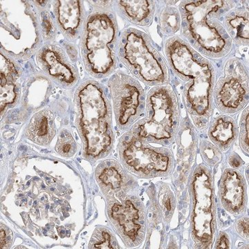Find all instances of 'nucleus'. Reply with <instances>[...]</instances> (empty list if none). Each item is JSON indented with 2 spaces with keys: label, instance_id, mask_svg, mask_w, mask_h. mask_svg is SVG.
I'll list each match as a JSON object with an SVG mask.
<instances>
[{
  "label": "nucleus",
  "instance_id": "1",
  "mask_svg": "<svg viewBox=\"0 0 249 249\" xmlns=\"http://www.w3.org/2000/svg\"><path fill=\"white\" fill-rule=\"evenodd\" d=\"M170 70L181 80L185 107L198 130H204L214 112L216 69L213 62L195 50L181 36L164 42Z\"/></svg>",
  "mask_w": 249,
  "mask_h": 249
},
{
  "label": "nucleus",
  "instance_id": "2",
  "mask_svg": "<svg viewBox=\"0 0 249 249\" xmlns=\"http://www.w3.org/2000/svg\"><path fill=\"white\" fill-rule=\"evenodd\" d=\"M231 0H183L178 6L181 37L206 58H225L232 42L221 19L237 6Z\"/></svg>",
  "mask_w": 249,
  "mask_h": 249
},
{
  "label": "nucleus",
  "instance_id": "3",
  "mask_svg": "<svg viewBox=\"0 0 249 249\" xmlns=\"http://www.w3.org/2000/svg\"><path fill=\"white\" fill-rule=\"evenodd\" d=\"M76 124L83 142V154L94 163L107 157L115 141L110 101L104 86L93 80L76 90Z\"/></svg>",
  "mask_w": 249,
  "mask_h": 249
},
{
  "label": "nucleus",
  "instance_id": "4",
  "mask_svg": "<svg viewBox=\"0 0 249 249\" xmlns=\"http://www.w3.org/2000/svg\"><path fill=\"white\" fill-rule=\"evenodd\" d=\"M119 27L114 10H93L85 18L80 50L87 72L102 79L115 72L119 62Z\"/></svg>",
  "mask_w": 249,
  "mask_h": 249
},
{
  "label": "nucleus",
  "instance_id": "5",
  "mask_svg": "<svg viewBox=\"0 0 249 249\" xmlns=\"http://www.w3.org/2000/svg\"><path fill=\"white\" fill-rule=\"evenodd\" d=\"M119 60L137 79L148 86L170 84L167 62L151 37L135 28H127L119 36Z\"/></svg>",
  "mask_w": 249,
  "mask_h": 249
},
{
  "label": "nucleus",
  "instance_id": "6",
  "mask_svg": "<svg viewBox=\"0 0 249 249\" xmlns=\"http://www.w3.org/2000/svg\"><path fill=\"white\" fill-rule=\"evenodd\" d=\"M146 116L132 127L149 142L168 147L176 140L180 124L179 105L170 85L153 87L145 103Z\"/></svg>",
  "mask_w": 249,
  "mask_h": 249
},
{
  "label": "nucleus",
  "instance_id": "7",
  "mask_svg": "<svg viewBox=\"0 0 249 249\" xmlns=\"http://www.w3.org/2000/svg\"><path fill=\"white\" fill-rule=\"evenodd\" d=\"M118 153L127 171L139 178L169 176L175 166V158L169 148L152 146L133 127L121 137Z\"/></svg>",
  "mask_w": 249,
  "mask_h": 249
},
{
  "label": "nucleus",
  "instance_id": "8",
  "mask_svg": "<svg viewBox=\"0 0 249 249\" xmlns=\"http://www.w3.org/2000/svg\"><path fill=\"white\" fill-rule=\"evenodd\" d=\"M190 191L192 238L197 248H211L216 231V202L213 177L209 166L201 163L195 168Z\"/></svg>",
  "mask_w": 249,
  "mask_h": 249
},
{
  "label": "nucleus",
  "instance_id": "9",
  "mask_svg": "<svg viewBox=\"0 0 249 249\" xmlns=\"http://www.w3.org/2000/svg\"><path fill=\"white\" fill-rule=\"evenodd\" d=\"M108 219L127 247L142 245L146 232V214L137 187L106 197Z\"/></svg>",
  "mask_w": 249,
  "mask_h": 249
},
{
  "label": "nucleus",
  "instance_id": "10",
  "mask_svg": "<svg viewBox=\"0 0 249 249\" xmlns=\"http://www.w3.org/2000/svg\"><path fill=\"white\" fill-rule=\"evenodd\" d=\"M249 69L238 57H231L224 63L214 86V104L221 112H239L249 100Z\"/></svg>",
  "mask_w": 249,
  "mask_h": 249
},
{
  "label": "nucleus",
  "instance_id": "11",
  "mask_svg": "<svg viewBox=\"0 0 249 249\" xmlns=\"http://www.w3.org/2000/svg\"><path fill=\"white\" fill-rule=\"evenodd\" d=\"M107 85L116 124L121 131H128L145 111V91L138 80L123 71L111 75Z\"/></svg>",
  "mask_w": 249,
  "mask_h": 249
},
{
  "label": "nucleus",
  "instance_id": "12",
  "mask_svg": "<svg viewBox=\"0 0 249 249\" xmlns=\"http://www.w3.org/2000/svg\"><path fill=\"white\" fill-rule=\"evenodd\" d=\"M36 61L42 71L60 86L70 88L78 83V71L60 46L47 44L41 47Z\"/></svg>",
  "mask_w": 249,
  "mask_h": 249
},
{
  "label": "nucleus",
  "instance_id": "13",
  "mask_svg": "<svg viewBox=\"0 0 249 249\" xmlns=\"http://www.w3.org/2000/svg\"><path fill=\"white\" fill-rule=\"evenodd\" d=\"M247 188L245 178L238 170H224L219 183V202L226 211L239 216L246 211Z\"/></svg>",
  "mask_w": 249,
  "mask_h": 249
},
{
  "label": "nucleus",
  "instance_id": "14",
  "mask_svg": "<svg viewBox=\"0 0 249 249\" xmlns=\"http://www.w3.org/2000/svg\"><path fill=\"white\" fill-rule=\"evenodd\" d=\"M95 178L105 198L137 186L133 177L113 160H103L98 165Z\"/></svg>",
  "mask_w": 249,
  "mask_h": 249
},
{
  "label": "nucleus",
  "instance_id": "15",
  "mask_svg": "<svg viewBox=\"0 0 249 249\" xmlns=\"http://www.w3.org/2000/svg\"><path fill=\"white\" fill-rule=\"evenodd\" d=\"M54 2L55 24L67 40H76L82 34L86 16L83 1H55Z\"/></svg>",
  "mask_w": 249,
  "mask_h": 249
},
{
  "label": "nucleus",
  "instance_id": "16",
  "mask_svg": "<svg viewBox=\"0 0 249 249\" xmlns=\"http://www.w3.org/2000/svg\"><path fill=\"white\" fill-rule=\"evenodd\" d=\"M114 7L121 18L141 27H149L155 16L156 4L152 0L115 1Z\"/></svg>",
  "mask_w": 249,
  "mask_h": 249
},
{
  "label": "nucleus",
  "instance_id": "17",
  "mask_svg": "<svg viewBox=\"0 0 249 249\" xmlns=\"http://www.w3.org/2000/svg\"><path fill=\"white\" fill-rule=\"evenodd\" d=\"M208 136L211 142L221 151L226 152L238 138L239 127L232 116L220 114L211 121Z\"/></svg>",
  "mask_w": 249,
  "mask_h": 249
},
{
  "label": "nucleus",
  "instance_id": "18",
  "mask_svg": "<svg viewBox=\"0 0 249 249\" xmlns=\"http://www.w3.org/2000/svg\"><path fill=\"white\" fill-rule=\"evenodd\" d=\"M222 24L232 44L237 47H248L249 15L248 8L235 6L224 14Z\"/></svg>",
  "mask_w": 249,
  "mask_h": 249
},
{
  "label": "nucleus",
  "instance_id": "19",
  "mask_svg": "<svg viewBox=\"0 0 249 249\" xmlns=\"http://www.w3.org/2000/svg\"><path fill=\"white\" fill-rule=\"evenodd\" d=\"M55 133V116L49 109L34 114L26 129V137L29 140L44 146L52 142Z\"/></svg>",
  "mask_w": 249,
  "mask_h": 249
},
{
  "label": "nucleus",
  "instance_id": "20",
  "mask_svg": "<svg viewBox=\"0 0 249 249\" xmlns=\"http://www.w3.org/2000/svg\"><path fill=\"white\" fill-rule=\"evenodd\" d=\"M1 110L6 105L12 104L17 98L16 83L19 77V69L11 60L1 56Z\"/></svg>",
  "mask_w": 249,
  "mask_h": 249
},
{
  "label": "nucleus",
  "instance_id": "21",
  "mask_svg": "<svg viewBox=\"0 0 249 249\" xmlns=\"http://www.w3.org/2000/svg\"><path fill=\"white\" fill-rule=\"evenodd\" d=\"M174 4H167V6L160 11L159 24L160 31L165 36H175L181 30V18L179 10L173 6Z\"/></svg>",
  "mask_w": 249,
  "mask_h": 249
},
{
  "label": "nucleus",
  "instance_id": "22",
  "mask_svg": "<svg viewBox=\"0 0 249 249\" xmlns=\"http://www.w3.org/2000/svg\"><path fill=\"white\" fill-rule=\"evenodd\" d=\"M88 248L91 249H120L116 236L109 229L98 227L91 236Z\"/></svg>",
  "mask_w": 249,
  "mask_h": 249
},
{
  "label": "nucleus",
  "instance_id": "23",
  "mask_svg": "<svg viewBox=\"0 0 249 249\" xmlns=\"http://www.w3.org/2000/svg\"><path fill=\"white\" fill-rule=\"evenodd\" d=\"M55 151L65 158H70L76 153V141L66 129H63L59 135L58 142L55 145Z\"/></svg>",
  "mask_w": 249,
  "mask_h": 249
},
{
  "label": "nucleus",
  "instance_id": "24",
  "mask_svg": "<svg viewBox=\"0 0 249 249\" xmlns=\"http://www.w3.org/2000/svg\"><path fill=\"white\" fill-rule=\"evenodd\" d=\"M202 160L209 167H214L222 160V151L211 142L202 140L199 145Z\"/></svg>",
  "mask_w": 249,
  "mask_h": 249
},
{
  "label": "nucleus",
  "instance_id": "25",
  "mask_svg": "<svg viewBox=\"0 0 249 249\" xmlns=\"http://www.w3.org/2000/svg\"><path fill=\"white\" fill-rule=\"evenodd\" d=\"M249 107L245 108L242 112L240 122V145L242 151L246 155L249 156Z\"/></svg>",
  "mask_w": 249,
  "mask_h": 249
},
{
  "label": "nucleus",
  "instance_id": "26",
  "mask_svg": "<svg viewBox=\"0 0 249 249\" xmlns=\"http://www.w3.org/2000/svg\"><path fill=\"white\" fill-rule=\"evenodd\" d=\"M42 17V35L46 41H50L54 38L56 33L55 22L53 20L52 16L47 11L41 13Z\"/></svg>",
  "mask_w": 249,
  "mask_h": 249
},
{
  "label": "nucleus",
  "instance_id": "27",
  "mask_svg": "<svg viewBox=\"0 0 249 249\" xmlns=\"http://www.w3.org/2000/svg\"><path fill=\"white\" fill-rule=\"evenodd\" d=\"M0 242H1V249H9L12 245L14 240V234L9 227L5 224H1L0 226Z\"/></svg>",
  "mask_w": 249,
  "mask_h": 249
},
{
  "label": "nucleus",
  "instance_id": "28",
  "mask_svg": "<svg viewBox=\"0 0 249 249\" xmlns=\"http://www.w3.org/2000/svg\"><path fill=\"white\" fill-rule=\"evenodd\" d=\"M165 196H160V203L162 205V207L163 208V211L165 214H170L172 216L175 209V199H174L173 194L170 192L169 194L167 193Z\"/></svg>",
  "mask_w": 249,
  "mask_h": 249
},
{
  "label": "nucleus",
  "instance_id": "29",
  "mask_svg": "<svg viewBox=\"0 0 249 249\" xmlns=\"http://www.w3.org/2000/svg\"><path fill=\"white\" fill-rule=\"evenodd\" d=\"M235 229L239 235L245 239L249 240V218L242 217L237 219L235 224Z\"/></svg>",
  "mask_w": 249,
  "mask_h": 249
},
{
  "label": "nucleus",
  "instance_id": "30",
  "mask_svg": "<svg viewBox=\"0 0 249 249\" xmlns=\"http://www.w3.org/2000/svg\"><path fill=\"white\" fill-rule=\"evenodd\" d=\"M231 243L229 236L226 232L221 231L218 235L217 240L216 241L214 249H230Z\"/></svg>",
  "mask_w": 249,
  "mask_h": 249
},
{
  "label": "nucleus",
  "instance_id": "31",
  "mask_svg": "<svg viewBox=\"0 0 249 249\" xmlns=\"http://www.w3.org/2000/svg\"><path fill=\"white\" fill-rule=\"evenodd\" d=\"M93 10H113L114 1H89Z\"/></svg>",
  "mask_w": 249,
  "mask_h": 249
},
{
  "label": "nucleus",
  "instance_id": "32",
  "mask_svg": "<svg viewBox=\"0 0 249 249\" xmlns=\"http://www.w3.org/2000/svg\"><path fill=\"white\" fill-rule=\"evenodd\" d=\"M229 163L233 169L238 170L242 168L245 162L237 154L233 153L229 157Z\"/></svg>",
  "mask_w": 249,
  "mask_h": 249
}]
</instances>
